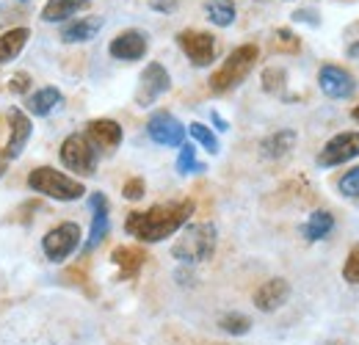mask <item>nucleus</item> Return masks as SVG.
Returning <instances> with one entry per match:
<instances>
[{
  "label": "nucleus",
  "mask_w": 359,
  "mask_h": 345,
  "mask_svg": "<svg viewBox=\"0 0 359 345\" xmlns=\"http://www.w3.org/2000/svg\"><path fill=\"white\" fill-rule=\"evenodd\" d=\"M196 210L194 199H177V202H161L149 210H135L125 218V232L138 243H161L191 221Z\"/></svg>",
  "instance_id": "f257e3e1"
},
{
  "label": "nucleus",
  "mask_w": 359,
  "mask_h": 345,
  "mask_svg": "<svg viewBox=\"0 0 359 345\" xmlns=\"http://www.w3.org/2000/svg\"><path fill=\"white\" fill-rule=\"evenodd\" d=\"M216 243H219V232L213 221H194V224L188 221L172 246V257L180 259L182 265H199L216 255Z\"/></svg>",
  "instance_id": "f03ea898"
},
{
  "label": "nucleus",
  "mask_w": 359,
  "mask_h": 345,
  "mask_svg": "<svg viewBox=\"0 0 359 345\" xmlns=\"http://www.w3.org/2000/svg\"><path fill=\"white\" fill-rule=\"evenodd\" d=\"M257 58H260V47L255 42H246L241 44V47H235L224 61H222V67L210 75V81H208L210 91L213 94H226V91H232L235 86H241L249 78V72L255 69Z\"/></svg>",
  "instance_id": "7ed1b4c3"
},
{
  "label": "nucleus",
  "mask_w": 359,
  "mask_h": 345,
  "mask_svg": "<svg viewBox=\"0 0 359 345\" xmlns=\"http://www.w3.org/2000/svg\"><path fill=\"white\" fill-rule=\"evenodd\" d=\"M28 188L39 196L55 199V202H78L86 196V185L78 177L55 172L53 166H36L28 174Z\"/></svg>",
  "instance_id": "20e7f679"
},
{
  "label": "nucleus",
  "mask_w": 359,
  "mask_h": 345,
  "mask_svg": "<svg viewBox=\"0 0 359 345\" xmlns=\"http://www.w3.org/2000/svg\"><path fill=\"white\" fill-rule=\"evenodd\" d=\"M58 158L64 169L75 172L78 177H91L100 163V149L91 144L86 133H69L58 147Z\"/></svg>",
  "instance_id": "39448f33"
},
{
  "label": "nucleus",
  "mask_w": 359,
  "mask_h": 345,
  "mask_svg": "<svg viewBox=\"0 0 359 345\" xmlns=\"http://www.w3.org/2000/svg\"><path fill=\"white\" fill-rule=\"evenodd\" d=\"M83 246V229L75 221H61L47 229L42 238V252L50 262H64Z\"/></svg>",
  "instance_id": "423d86ee"
},
{
  "label": "nucleus",
  "mask_w": 359,
  "mask_h": 345,
  "mask_svg": "<svg viewBox=\"0 0 359 345\" xmlns=\"http://www.w3.org/2000/svg\"><path fill=\"white\" fill-rule=\"evenodd\" d=\"M172 88V75L161 61H149L138 78V88H135V105L138 108H149L155 105L166 91Z\"/></svg>",
  "instance_id": "0eeeda50"
},
{
  "label": "nucleus",
  "mask_w": 359,
  "mask_h": 345,
  "mask_svg": "<svg viewBox=\"0 0 359 345\" xmlns=\"http://www.w3.org/2000/svg\"><path fill=\"white\" fill-rule=\"evenodd\" d=\"M354 158H359V133L357 130H346V133L332 135V138L320 147L315 163H318L320 169H334V166H343V163H348V161H354Z\"/></svg>",
  "instance_id": "6e6552de"
},
{
  "label": "nucleus",
  "mask_w": 359,
  "mask_h": 345,
  "mask_svg": "<svg viewBox=\"0 0 359 345\" xmlns=\"http://www.w3.org/2000/svg\"><path fill=\"white\" fill-rule=\"evenodd\" d=\"M177 44L194 67H210L216 61V36L208 31L185 28L177 34Z\"/></svg>",
  "instance_id": "1a4fd4ad"
},
{
  "label": "nucleus",
  "mask_w": 359,
  "mask_h": 345,
  "mask_svg": "<svg viewBox=\"0 0 359 345\" xmlns=\"http://www.w3.org/2000/svg\"><path fill=\"white\" fill-rule=\"evenodd\" d=\"M31 135H34V122H31V116H28L22 108L14 105V108L8 111V138H6V147H3L0 158H3L6 163H8V161H17V158L25 152Z\"/></svg>",
  "instance_id": "9d476101"
},
{
  "label": "nucleus",
  "mask_w": 359,
  "mask_h": 345,
  "mask_svg": "<svg viewBox=\"0 0 359 345\" xmlns=\"http://www.w3.org/2000/svg\"><path fill=\"white\" fill-rule=\"evenodd\" d=\"M147 135L155 141V144H161V147H182L185 144V135H188V130L185 125L180 122L175 114H169V111H155L149 119H147Z\"/></svg>",
  "instance_id": "9b49d317"
},
{
  "label": "nucleus",
  "mask_w": 359,
  "mask_h": 345,
  "mask_svg": "<svg viewBox=\"0 0 359 345\" xmlns=\"http://www.w3.org/2000/svg\"><path fill=\"white\" fill-rule=\"evenodd\" d=\"M318 86L329 100H348L357 91V78L337 64H323L318 69Z\"/></svg>",
  "instance_id": "f8f14e48"
},
{
  "label": "nucleus",
  "mask_w": 359,
  "mask_h": 345,
  "mask_svg": "<svg viewBox=\"0 0 359 345\" xmlns=\"http://www.w3.org/2000/svg\"><path fill=\"white\" fill-rule=\"evenodd\" d=\"M149 50V36L138 28H128L122 34H116L108 44V55L116 61H141Z\"/></svg>",
  "instance_id": "ddd939ff"
},
{
  "label": "nucleus",
  "mask_w": 359,
  "mask_h": 345,
  "mask_svg": "<svg viewBox=\"0 0 359 345\" xmlns=\"http://www.w3.org/2000/svg\"><path fill=\"white\" fill-rule=\"evenodd\" d=\"M89 208H91V229H89L86 243H83V255L94 252V249L108 238V229H111V216H108L111 205H108L105 194L94 191V194L89 196Z\"/></svg>",
  "instance_id": "4468645a"
},
{
  "label": "nucleus",
  "mask_w": 359,
  "mask_h": 345,
  "mask_svg": "<svg viewBox=\"0 0 359 345\" xmlns=\"http://www.w3.org/2000/svg\"><path fill=\"white\" fill-rule=\"evenodd\" d=\"M105 28V20L100 14H89V17H75L69 22L61 25L58 39L64 44H86L91 39H97V34Z\"/></svg>",
  "instance_id": "2eb2a0df"
},
{
  "label": "nucleus",
  "mask_w": 359,
  "mask_h": 345,
  "mask_svg": "<svg viewBox=\"0 0 359 345\" xmlns=\"http://www.w3.org/2000/svg\"><path fill=\"white\" fill-rule=\"evenodd\" d=\"M287 299H290V282L282 279V276L266 279V282L255 290V296H252V302H255V306H257L260 312H276V309H282V306L287 304Z\"/></svg>",
  "instance_id": "dca6fc26"
},
{
  "label": "nucleus",
  "mask_w": 359,
  "mask_h": 345,
  "mask_svg": "<svg viewBox=\"0 0 359 345\" xmlns=\"http://www.w3.org/2000/svg\"><path fill=\"white\" fill-rule=\"evenodd\" d=\"M86 135L97 149H105V152H114L122 138H125V130L116 119H91L86 125Z\"/></svg>",
  "instance_id": "f3484780"
},
{
  "label": "nucleus",
  "mask_w": 359,
  "mask_h": 345,
  "mask_svg": "<svg viewBox=\"0 0 359 345\" xmlns=\"http://www.w3.org/2000/svg\"><path fill=\"white\" fill-rule=\"evenodd\" d=\"M61 105H64V94L55 86H42L25 97V114L36 116V119H45L53 111H58Z\"/></svg>",
  "instance_id": "a211bd4d"
},
{
  "label": "nucleus",
  "mask_w": 359,
  "mask_h": 345,
  "mask_svg": "<svg viewBox=\"0 0 359 345\" xmlns=\"http://www.w3.org/2000/svg\"><path fill=\"white\" fill-rule=\"evenodd\" d=\"M296 141H299V133L290 128H282V130H273L269 133L263 141H260V155L266 161H279L285 155H290L296 149Z\"/></svg>",
  "instance_id": "6ab92c4d"
},
{
  "label": "nucleus",
  "mask_w": 359,
  "mask_h": 345,
  "mask_svg": "<svg viewBox=\"0 0 359 345\" xmlns=\"http://www.w3.org/2000/svg\"><path fill=\"white\" fill-rule=\"evenodd\" d=\"M144 249L141 246H116L114 255H111V262L119 268V279H135L138 271L144 268Z\"/></svg>",
  "instance_id": "aec40b11"
},
{
  "label": "nucleus",
  "mask_w": 359,
  "mask_h": 345,
  "mask_svg": "<svg viewBox=\"0 0 359 345\" xmlns=\"http://www.w3.org/2000/svg\"><path fill=\"white\" fill-rule=\"evenodd\" d=\"M91 0H47L42 8V22H69L75 14L86 11Z\"/></svg>",
  "instance_id": "412c9836"
},
{
  "label": "nucleus",
  "mask_w": 359,
  "mask_h": 345,
  "mask_svg": "<svg viewBox=\"0 0 359 345\" xmlns=\"http://www.w3.org/2000/svg\"><path fill=\"white\" fill-rule=\"evenodd\" d=\"M28 39H31V31H28L25 25L3 31V34H0V67L8 64V61H14V58L25 50Z\"/></svg>",
  "instance_id": "4be33fe9"
},
{
  "label": "nucleus",
  "mask_w": 359,
  "mask_h": 345,
  "mask_svg": "<svg viewBox=\"0 0 359 345\" xmlns=\"http://www.w3.org/2000/svg\"><path fill=\"white\" fill-rule=\"evenodd\" d=\"M332 229H334V216H332L329 210H315V213H310L307 224L302 226V235H304L310 243H318V241L329 238Z\"/></svg>",
  "instance_id": "5701e85b"
},
{
  "label": "nucleus",
  "mask_w": 359,
  "mask_h": 345,
  "mask_svg": "<svg viewBox=\"0 0 359 345\" xmlns=\"http://www.w3.org/2000/svg\"><path fill=\"white\" fill-rule=\"evenodd\" d=\"M205 14H208V20L213 25L229 28L235 22V17H238V8H235L232 0H205Z\"/></svg>",
  "instance_id": "b1692460"
},
{
  "label": "nucleus",
  "mask_w": 359,
  "mask_h": 345,
  "mask_svg": "<svg viewBox=\"0 0 359 345\" xmlns=\"http://www.w3.org/2000/svg\"><path fill=\"white\" fill-rule=\"evenodd\" d=\"M219 329L229 337H243V334L252 332V318L243 315V312H226L219 318Z\"/></svg>",
  "instance_id": "393cba45"
},
{
  "label": "nucleus",
  "mask_w": 359,
  "mask_h": 345,
  "mask_svg": "<svg viewBox=\"0 0 359 345\" xmlns=\"http://www.w3.org/2000/svg\"><path fill=\"white\" fill-rule=\"evenodd\" d=\"M185 130H188V135H191V138H194L205 152L219 155V149H222V147H219V138H216V133L208 128V125H202V122H191Z\"/></svg>",
  "instance_id": "a878e982"
},
{
  "label": "nucleus",
  "mask_w": 359,
  "mask_h": 345,
  "mask_svg": "<svg viewBox=\"0 0 359 345\" xmlns=\"http://www.w3.org/2000/svg\"><path fill=\"white\" fill-rule=\"evenodd\" d=\"M177 172L180 174H199L205 172V163L196 161V147L194 144H182L180 147V155H177Z\"/></svg>",
  "instance_id": "bb28decb"
},
{
  "label": "nucleus",
  "mask_w": 359,
  "mask_h": 345,
  "mask_svg": "<svg viewBox=\"0 0 359 345\" xmlns=\"http://www.w3.org/2000/svg\"><path fill=\"white\" fill-rule=\"evenodd\" d=\"M260 83H263V91H269V94L285 91V86H287V72H285V67H266Z\"/></svg>",
  "instance_id": "cd10ccee"
},
{
  "label": "nucleus",
  "mask_w": 359,
  "mask_h": 345,
  "mask_svg": "<svg viewBox=\"0 0 359 345\" xmlns=\"http://www.w3.org/2000/svg\"><path fill=\"white\" fill-rule=\"evenodd\" d=\"M337 191L343 196H348V199H359V166L348 169V172L337 180Z\"/></svg>",
  "instance_id": "c85d7f7f"
},
{
  "label": "nucleus",
  "mask_w": 359,
  "mask_h": 345,
  "mask_svg": "<svg viewBox=\"0 0 359 345\" xmlns=\"http://www.w3.org/2000/svg\"><path fill=\"white\" fill-rule=\"evenodd\" d=\"M273 39H276V50H285V53H299L302 50V39L290 31V28H276L273 31Z\"/></svg>",
  "instance_id": "c756f323"
},
{
  "label": "nucleus",
  "mask_w": 359,
  "mask_h": 345,
  "mask_svg": "<svg viewBox=\"0 0 359 345\" xmlns=\"http://www.w3.org/2000/svg\"><path fill=\"white\" fill-rule=\"evenodd\" d=\"M343 279H346L348 285H359V243L351 246L348 257L343 262Z\"/></svg>",
  "instance_id": "7c9ffc66"
},
{
  "label": "nucleus",
  "mask_w": 359,
  "mask_h": 345,
  "mask_svg": "<svg viewBox=\"0 0 359 345\" xmlns=\"http://www.w3.org/2000/svg\"><path fill=\"white\" fill-rule=\"evenodd\" d=\"M144 194H147V182H144V177H130V180L122 185V196H125L128 202L144 199Z\"/></svg>",
  "instance_id": "2f4dec72"
},
{
  "label": "nucleus",
  "mask_w": 359,
  "mask_h": 345,
  "mask_svg": "<svg viewBox=\"0 0 359 345\" xmlns=\"http://www.w3.org/2000/svg\"><path fill=\"white\" fill-rule=\"evenodd\" d=\"M31 88H34V78L28 75V72H14L11 78H8V91L11 94H31Z\"/></svg>",
  "instance_id": "473e14b6"
},
{
  "label": "nucleus",
  "mask_w": 359,
  "mask_h": 345,
  "mask_svg": "<svg viewBox=\"0 0 359 345\" xmlns=\"http://www.w3.org/2000/svg\"><path fill=\"white\" fill-rule=\"evenodd\" d=\"M293 20H296V22L320 25V20H318V11H315V8H299V11H293Z\"/></svg>",
  "instance_id": "72a5a7b5"
},
{
  "label": "nucleus",
  "mask_w": 359,
  "mask_h": 345,
  "mask_svg": "<svg viewBox=\"0 0 359 345\" xmlns=\"http://www.w3.org/2000/svg\"><path fill=\"white\" fill-rule=\"evenodd\" d=\"M149 6H152L155 11H163V14H169V11H175V8H177L180 0H152Z\"/></svg>",
  "instance_id": "f704fd0d"
},
{
  "label": "nucleus",
  "mask_w": 359,
  "mask_h": 345,
  "mask_svg": "<svg viewBox=\"0 0 359 345\" xmlns=\"http://www.w3.org/2000/svg\"><path fill=\"white\" fill-rule=\"evenodd\" d=\"M210 122H213V128L219 130V133H226L229 130V125H226V119L219 114V111H210Z\"/></svg>",
  "instance_id": "c9c22d12"
},
{
  "label": "nucleus",
  "mask_w": 359,
  "mask_h": 345,
  "mask_svg": "<svg viewBox=\"0 0 359 345\" xmlns=\"http://www.w3.org/2000/svg\"><path fill=\"white\" fill-rule=\"evenodd\" d=\"M346 53H348V58H354V61H359V42L351 44V47H348Z\"/></svg>",
  "instance_id": "e433bc0d"
},
{
  "label": "nucleus",
  "mask_w": 359,
  "mask_h": 345,
  "mask_svg": "<svg viewBox=\"0 0 359 345\" xmlns=\"http://www.w3.org/2000/svg\"><path fill=\"white\" fill-rule=\"evenodd\" d=\"M6 172H8V163L0 158V177H6Z\"/></svg>",
  "instance_id": "4c0bfd02"
},
{
  "label": "nucleus",
  "mask_w": 359,
  "mask_h": 345,
  "mask_svg": "<svg viewBox=\"0 0 359 345\" xmlns=\"http://www.w3.org/2000/svg\"><path fill=\"white\" fill-rule=\"evenodd\" d=\"M351 116H354V119H357V122H359V105H354V111H351Z\"/></svg>",
  "instance_id": "58836bf2"
},
{
  "label": "nucleus",
  "mask_w": 359,
  "mask_h": 345,
  "mask_svg": "<svg viewBox=\"0 0 359 345\" xmlns=\"http://www.w3.org/2000/svg\"><path fill=\"white\" fill-rule=\"evenodd\" d=\"M213 345H232V343H213Z\"/></svg>",
  "instance_id": "ea45409f"
},
{
  "label": "nucleus",
  "mask_w": 359,
  "mask_h": 345,
  "mask_svg": "<svg viewBox=\"0 0 359 345\" xmlns=\"http://www.w3.org/2000/svg\"><path fill=\"white\" fill-rule=\"evenodd\" d=\"M20 3H28V0H20Z\"/></svg>",
  "instance_id": "a19ab883"
}]
</instances>
